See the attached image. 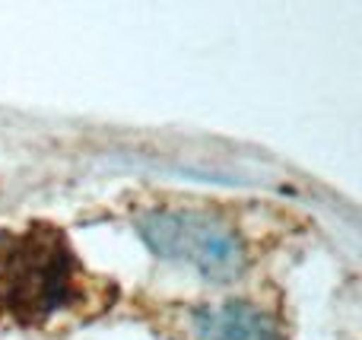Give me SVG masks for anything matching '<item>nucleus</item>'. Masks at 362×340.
Wrapping results in <instances>:
<instances>
[{
    "instance_id": "obj_1",
    "label": "nucleus",
    "mask_w": 362,
    "mask_h": 340,
    "mask_svg": "<svg viewBox=\"0 0 362 340\" xmlns=\"http://www.w3.org/2000/svg\"><path fill=\"white\" fill-rule=\"evenodd\" d=\"M80 264L51 226L4 235L0 312L19 324H45L80 299Z\"/></svg>"
},
{
    "instance_id": "obj_2",
    "label": "nucleus",
    "mask_w": 362,
    "mask_h": 340,
    "mask_svg": "<svg viewBox=\"0 0 362 340\" xmlns=\"http://www.w3.org/2000/svg\"><path fill=\"white\" fill-rule=\"evenodd\" d=\"M137 233L153 254L194 267L213 283L242 277L248 264L242 235L204 210H150L137 220Z\"/></svg>"
},
{
    "instance_id": "obj_3",
    "label": "nucleus",
    "mask_w": 362,
    "mask_h": 340,
    "mask_svg": "<svg viewBox=\"0 0 362 340\" xmlns=\"http://www.w3.org/2000/svg\"><path fill=\"white\" fill-rule=\"evenodd\" d=\"M191 340H286L280 322L261 305L229 299L191 315Z\"/></svg>"
}]
</instances>
